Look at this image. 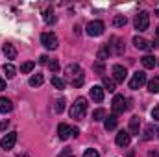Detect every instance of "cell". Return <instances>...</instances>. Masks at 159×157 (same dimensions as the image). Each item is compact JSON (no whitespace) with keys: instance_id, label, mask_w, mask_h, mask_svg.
I'll use <instances>...</instances> for the list:
<instances>
[{"instance_id":"1","label":"cell","mask_w":159,"mask_h":157,"mask_svg":"<svg viewBox=\"0 0 159 157\" xmlns=\"http://www.w3.org/2000/svg\"><path fill=\"white\" fill-rule=\"evenodd\" d=\"M65 76L70 79L72 87H76V89L85 83V76H83V70L80 69V65H69L65 69Z\"/></svg>"},{"instance_id":"2","label":"cell","mask_w":159,"mask_h":157,"mask_svg":"<svg viewBox=\"0 0 159 157\" xmlns=\"http://www.w3.org/2000/svg\"><path fill=\"white\" fill-rule=\"evenodd\" d=\"M85 113H87V100L83 96H80L78 100L72 104V107H70V117L74 120H81L85 117Z\"/></svg>"},{"instance_id":"3","label":"cell","mask_w":159,"mask_h":157,"mask_svg":"<svg viewBox=\"0 0 159 157\" xmlns=\"http://www.w3.org/2000/svg\"><path fill=\"white\" fill-rule=\"evenodd\" d=\"M133 24H135V30H137V32H146V30H148V26H150V15H148L146 11L137 13V15H135Z\"/></svg>"},{"instance_id":"4","label":"cell","mask_w":159,"mask_h":157,"mask_svg":"<svg viewBox=\"0 0 159 157\" xmlns=\"http://www.w3.org/2000/svg\"><path fill=\"white\" fill-rule=\"evenodd\" d=\"M87 35H91V37H98V35H102L104 34V30H106V26H104V22L102 20H91L89 24H87Z\"/></svg>"},{"instance_id":"5","label":"cell","mask_w":159,"mask_h":157,"mask_svg":"<svg viewBox=\"0 0 159 157\" xmlns=\"http://www.w3.org/2000/svg\"><path fill=\"white\" fill-rule=\"evenodd\" d=\"M41 43H43V46L48 48V50H56L57 44H59V41H57V37H56V34H52V32H44V34L41 35Z\"/></svg>"},{"instance_id":"6","label":"cell","mask_w":159,"mask_h":157,"mask_svg":"<svg viewBox=\"0 0 159 157\" xmlns=\"http://www.w3.org/2000/svg\"><path fill=\"white\" fill-rule=\"evenodd\" d=\"M128 100L122 96V94H117L115 98H113V104H111V107H113V115H120V113H124V111H128V104H126Z\"/></svg>"},{"instance_id":"7","label":"cell","mask_w":159,"mask_h":157,"mask_svg":"<svg viewBox=\"0 0 159 157\" xmlns=\"http://www.w3.org/2000/svg\"><path fill=\"white\" fill-rule=\"evenodd\" d=\"M146 83V74L143 72V70H137L133 76H131V79H129V89H141L143 85Z\"/></svg>"},{"instance_id":"8","label":"cell","mask_w":159,"mask_h":157,"mask_svg":"<svg viewBox=\"0 0 159 157\" xmlns=\"http://www.w3.org/2000/svg\"><path fill=\"white\" fill-rule=\"evenodd\" d=\"M15 142H17V133H15V131H11V133H6V135H4V139H2V142H0V146H2V150L9 152V150H13Z\"/></svg>"},{"instance_id":"9","label":"cell","mask_w":159,"mask_h":157,"mask_svg":"<svg viewBox=\"0 0 159 157\" xmlns=\"http://www.w3.org/2000/svg\"><path fill=\"white\" fill-rule=\"evenodd\" d=\"M111 74H113V81H124L126 76H128V70H126L122 65H113Z\"/></svg>"},{"instance_id":"10","label":"cell","mask_w":159,"mask_h":157,"mask_svg":"<svg viewBox=\"0 0 159 157\" xmlns=\"http://www.w3.org/2000/svg\"><path fill=\"white\" fill-rule=\"evenodd\" d=\"M111 43H113V44H109V43H107L109 52H115L117 56H122V54H124V43H122L120 39H117V37H113V39H111Z\"/></svg>"},{"instance_id":"11","label":"cell","mask_w":159,"mask_h":157,"mask_svg":"<svg viewBox=\"0 0 159 157\" xmlns=\"http://www.w3.org/2000/svg\"><path fill=\"white\" fill-rule=\"evenodd\" d=\"M115 141H117L119 146L124 148V146H128V144L131 142V135H129V131H124V129H122V131L117 133V139H115Z\"/></svg>"},{"instance_id":"12","label":"cell","mask_w":159,"mask_h":157,"mask_svg":"<svg viewBox=\"0 0 159 157\" xmlns=\"http://www.w3.org/2000/svg\"><path fill=\"white\" fill-rule=\"evenodd\" d=\"M89 94H91V98H93L94 102H102V100H104V87H100V85H93L91 91H89Z\"/></svg>"},{"instance_id":"13","label":"cell","mask_w":159,"mask_h":157,"mask_svg":"<svg viewBox=\"0 0 159 157\" xmlns=\"http://www.w3.org/2000/svg\"><path fill=\"white\" fill-rule=\"evenodd\" d=\"M133 44H135V48H139V50H148V52L152 50V43H148L144 37H139V35L133 37Z\"/></svg>"},{"instance_id":"14","label":"cell","mask_w":159,"mask_h":157,"mask_svg":"<svg viewBox=\"0 0 159 157\" xmlns=\"http://www.w3.org/2000/svg\"><path fill=\"white\" fill-rule=\"evenodd\" d=\"M57 137H59L61 141L70 139V126H69V124H59V126H57Z\"/></svg>"},{"instance_id":"15","label":"cell","mask_w":159,"mask_h":157,"mask_svg":"<svg viewBox=\"0 0 159 157\" xmlns=\"http://www.w3.org/2000/svg\"><path fill=\"white\" fill-rule=\"evenodd\" d=\"M2 52H4L6 59H15V57H17V48H15L13 44H9V43H6V44L2 46Z\"/></svg>"},{"instance_id":"16","label":"cell","mask_w":159,"mask_h":157,"mask_svg":"<svg viewBox=\"0 0 159 157\" xmlns=\"http://www.w3.org/2000/svg\"><path fill=\"white\" fill-rule=\"evenodd\" d=\"M139 129H141V118L131 117L129 118V135H139Z\"/></svg>"},{"instance_id":"17","label":"cell","mask_w":159,"mask_h":157,"mask_svg":"<svg viewBox=\"0 0 159 157\" xmlns=\"http://www.w3.org/2000/svg\"><path fill=\"white\" fill-rule=\"evenodd\" d=\"M117 122H119L117 115H109V117H106V120H104V128H106L107 131H113V129L117 128Z\"/></svg>"},{"instance_id":"18","label":"cell","mask_w":159,"mask_h":157,"mask_svg":"<svg viewBox=\"0 0 159 157\" xmlns=\"http://www.w3.org/2000/svg\"><path fill=\"white\" fill-rule=\"evenodd\" d=\"M13 109V104H11V100L9 98H0V113H9Z\"/></svg>"},{"instance_id":"19","label":"cell","mask_w":159,"mask_h":157,"mask_svg":"<svg viewBox=\"0 0 159 157\" xmlns=\"http://www.w3.org/2000/svg\"><path fill=\"white\" fill-rule=\"evenodd\" d=\"M141 61H143V67H144V69H154V67H156V63H157V61H156V57H154V56H150V54H148V56H144Z\"/></svg>"},{"instance_id":"20","label":"cell","mask_w":159,"mask_h":157,"mask_svg":"<svg viewBox=\"0 0 159 157\" xmlns=\"http://www.w3.org/2000/svg\"><path fill=\"white\" fill-rule=\"evenodd\" d=\"M148 91L150 92H159V76H154L148 81Z\"/></svg>"},{"instance_id":"21","label":"cell","mask_w":159,"mask_h":157,"mask_svg":"<svg viewBox=\"0 0 159 157\" xmlns=\"http://www.w3.org/2000/svg\"><path fill=\"white\" fill-rule=\"evenodd\" d=\"M128 24V19L124 17V15H117L115 19H113V26L115 28H122V26H126Z\"/></svg>"},{"instance_id":"22","label":"cell","mask_w":159,"mask_h":157,"mask_svg":"<svg viewBox=\"0 0 159 157\" xmlns=\"http://www.w3.org/2000/svg\"><path fill=\"white\" fill-rule=\"evenodd\" d=\"M93 120H94V122H102V120H106V109L98 107V109L93 113Z\"/></svg>"},{"instance_id":"23","label":"cell","mask_w":159,"mask_h":157,"mask_svg":"<svg viewBox=\"0 0 159 157\" xmlns=\"http://www.w3.org/2000/svg\"><path fill=\"white\" fill-rule=\"evenodd\" d=\"M43 81H44L43 74H34V76L30 78V85H32V87H41V85H43Z\"/></svg>"},{"instance_id":"24","label":"cell","mask_w":159,"mask_h":157,"mask_svg":"<svg viewBox=\"0 0 159 157\" xmlns=\"http://www.w3.org/2000/svg\"><path fill=\"white\" fill-rule=\"evenodd\" d=\"M109 54H111V52H109V46L106 44L104 48H100V50H98V61H106V59L109 57Z\"/></svg>"},{"instance_id":"25","label":"cell","mask_w":159,"mask_h":157,"mask_svg":"<svg viewBox=\"0 0 159 157\" xmlns=\"http://www.w3.org/2000/svg\"><path fill=\"white\" fill-rule=\"evenodd\" d=\"M2 69H4V72H6V76H7V78H13V76L17 74V69H15L11 63H6Z\"/></svg>"},{"instance_id":"26","label":"cell","mask_w":159,"mask_h":157,"mask_svg":"<svg viewBox=\"0 0 159 157\" xmlns=\"http://www.w3.org/2000/svg\"><path fill=\"white\" fill-rule=\"evenodd\" d=\"M65 98H57L56 100V104H54V109H56V113H63L65 111Z\"/></svg>"},{"instance_id":"27","label":"cell","mask_w":159,"mask_h":157,"mask_svg":"<svg viewBox=\"0 0 159 157\" xmlns=\"http://www.w3.org/2000/svg\"><path fill=\"white\" fill-rule=\"evenodd\" d=\"M34 67H35V63H34V61H26V63H22V65H20V72L28 74V72H32V70H34Z\"/></svg>"},{"instance_id":"28","label":"cell","mask_w":159,"mask_h":157,"mask_svg":"<svg viewBox=\"0 0 159 157\" xmlns=\"http://www.w3.org/2000/svg\"><path fill=\"white\" fill-rule=\"evenodd\" d=\"M104 89H107L109 92H113V91H115V81L111 78H106V76H104Z\"/></svg>"},{"instance_id":"29","label":"cell","mask_w":159,"mask_h":157,"mask_svg":"<svg viewBox=\"0 0 159 157\" xmlns=\"http://www.w3.org/2000/svg\"><path fill=\"white\" fill-rule=\"evenodd\" d=\"M50 81H52V85H54L56 89H65V79H61V78H57V76H54Z\"/></svg>"},{"instance_id":"30","label":"cell","mask_w":159,"mask_h":157,"mask_svg":"<svg viewBox=\"0 0 159 157\" xmlns=\"http://www.w3.org/2000/svg\"><path fill=\"white\" fill-rule=\"evenodd\" d=\"M54 20H56V17L52 15V9H46V11H44V22H46V24H52Z\"/></svg>"},{"instance_id":"31","label":"cell","mask_w":159,"mask_h":157,"mask_svg":"<svg viewBox=\"0 0 159 157\" xmlns=\"http://www.w3.org/2000/svg\"><path fill=\"white\" fill-rule=\"evenodd\" d=\"M83 157H100V154H98L94 148H87V150L83 152Z\"/></svg>"},{"instance_id":"32","label":"cell","mask_w":159,"mask_h":157,"mask_svg":"<svg viewBox=\"0 0 159 157\" xmlns=\"http://www.w3.org/2000/svg\"><path fill=\"white\" fill-rule=\"evenodd\" d=\"M48 67H50V70H52V72H57V70H59V63H57L56 59H52V61L48 63Z\"/></svg>"},{"instance_id":"33","label":"cell","mask_w":159,"mask_h":157,"mask_svg":"<svg viewBox=\"0 0 159 157\" xmlns=\"http://www.w3.org/2000/svg\"><path fill=\"white\" fill-rule=\"evenodd\" d=\"M96 72H100V74H104V65H102V61H98V63H94V67H93Z\"/></svg>"},{"instance_id":"34","label":"cell","mask_w":159,"mask_h":157,"mask_svg":"<svg viewBox=\"0 0 159 157\" xmlns=\"http://www.w3.org/2000/svg\"><path fill=\"white\" fill-rule=\"evenodd\" d=\"M152 118H154L156 122H159V105H156V107L152 109Z\"/></svg>"},{"instance_id":"35","label":"cell","mask_w":159,"mask_h":157,"mask_svg":"<svg viewBox=\"0 0 159 157\" xmlns=\"http://www.w3.org/2000/svg\"><path fill=\"white\" fill-rule=\"evenodd\" d=\"M144 141H148V139H152V126H148L146 128V133H144V137H143Z\"/></svg>"},{"instance_id":"36","label":"cell","mask_w":159,"mask_h":157,"mask_svg":"<svg viewBox=\"0 0 159 157\" xmlns=\"http://www.w3.org/2000/svg\"><path fill=\"white\" fill-rule=\"evenodd\" d=\"M78 135H80L78 128H70V137H78Z\"/></svg>"},{"instance_id":"37","label":"cell","mask_w":159,"mask_h":157,"mask_svg":"<svg viewBox=\"0 0 159 157\" xmlns=\"http://www.w3.org/2000/svg\"><path fill=\"white\" fill-rule=\"evenodd\" d=\"M59 157H74V155H70V150L67 148L65 152H61V154H59Z\"/></svg>"},{"instance_id":"38","label":"cell","mask_w":159,"mask_h":157,"mask_svg":"<svg viewBox=\"0 0 159 157\" xmlns=\"http://www.w3.org/2000/svg\"><path fill=\"white\" fill-rule=\"evenodd\" d=\"M148 157H159V152H157V150H154V152H150V154H148Z\"/></svg>"},{"instance_id":"39","label":"cell","mask_w":159,"mask_h":157,"mask_svg":"<svg viewBox=\"0 0 159 157\" xmlns=\"http://www.w3.org/2000/svg\"><path fill=\"white\" fill-rule=\"evenodd\" d=\"M7 128V120H4V122H0V129H6Z\"/></svg>"},{"instance_id":"40","label":"cell","mask_w":159,"mask_h":157,"mask_svg":"<svg viewBox=\"0 0 159 157\" xmlns=\"http://www.w3.org/2000/svg\"><path fill=\"white\" fill-rule=\"evenodd\" d=\"M156 44L159 46V26H157V30H156Z\"/></svg>"},{"instance_id":"41","label":"cell","mask_w":159,"mask_h":157,"mask_svg":"<svg viewBox=\"0 0 159 157\" xmlns=\"http://www.w3.org/2000/svg\"><path fill=\"white\" fill-rule=\"evenodd\" d=\"M4 89H6V81L0 78V91H4Z\"/></svg>"},{"instance_id":"42","label":"cell","mask_w":159,"mask_h":157,"mask_svg":"<svg viewBox=\"0 0 159 157\" xmlns=\"http://www.w3.org/2000/svg\"><path fill=\"white\" fill-rule=\"evenodd\" d=\"M39 61H41V63H48V57H46V56H41Z\"/></svg>"},{"instance_id":"43","label":"cell","mask_w":159,"mask_h":157,"mask_svg":"<svg viewBox=\"0 0 159 157\" xmlns=\"http://www.w3.org/2000/svg\"><path fill=\"white\" fill-rule=\"evenodd\" d=\"M156 15H157V17H159V9H157V11H156Z\"/></svg>"},{"instance_id":"44","label":"cell","mask_w":159,"mask_h":157,"mask_svg":"<svg viewBox=\"0 0 159 157\" xmlns=\"http://www.w3.org/2000/svg\"><path fill=\"white\" fill-rule=\"evenodd\" d=\"M20 157H30V155H20Z\"/></svg>"},{"instance_id":"45","label":"cell","mask_w":159,"mask_h":157,"mask_svg":"<svg viewBox=\"0 0 159 157\" xmlns=\"http://www.w3.org/2000/svg\"><path fill=\"white\" fill-rule=\"evenodd\" d=\"M157 137H159V129H157Z\"/></svg>"}]
</instances>
